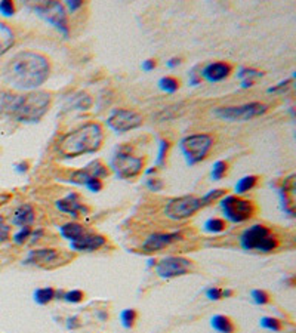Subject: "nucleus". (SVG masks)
Listing matches in <instances>:
<instances>
[{
	"instance_id": "22",
	"label": "nucleus",
	"mask_w": 296,
	"mask_h": 333,
	"mask_svg": "<svg viewBox=\"0 0 296 333\" xmlns=\"http://www.w3.org/2000/svg\"><path fill=\"white\" fill-rule=\"evenodd\" d=\"M211 326L213 328V331H216L218 333L236 332V325L233 323V320L227 316H222V314H218V316L212 317Z\"/></svg>"
},
{
	"instance_id": "17",
	"label": "nucleus",
	"mask_w": 296,
	"mask_h": 333,
	"mask_svg": "<svg viewBox=\"0 0 296 333\" xmlns=\"http://www.w3.org/2000/svg\"><path fill=\"white\" fill-rule=\"evenodd\" d=\"M233 71V67L227 62H211L200 71V77L208 80L209 83H218L225 80Z\"/></svg>"
},
{
	"instance_id": "11",
	"label": "nucleus",
	"mask_w": 296,
	"mask_h": 333,
	"mask_svg": "<svg viewBox=\"0 0 296 333\" xmlns=\"http://www.w3.org/2000/svg\"><path fill=\"white\" fill-rule=\"evenodd\" d=\"M202 197L196 196H182L172 199L165 206V215L172 221H182L187 218H191L194 213H197L200 209H203Z\"/></svg>"
},
{
	"instance_id": "28",
	"label": "nucleus",
	"mask_w": 296,
	"mask_h": 333,
	"mask_svg": "<svg viewBox=\"0 0 296 333\" xmlns=\"http://www.w3.org/2000/svg\"><path fill=\"white\" fill-rule=\"evenodd\" d=\"M136 319H138V313L133 308L123 310L122 314H120V320H122V325H123L125 329H132L135 326Z\"/></svg>"
},
{
	"instance_id": "35",
	"label": "nucleus",
	"mask_w": 296,
	"mask_h": 333,
	"mask_svg": "<svg viewBox=\"0 0 296 333\" xmlns=\"http://www.w3.org/2000/svg\"><path fill=\"white\" fill-rule=\"evenodd\" d=\"M65 302H70V304H79L85 299V293L79 289H73V291H68L64 293V298H62Z\"/></svg>"
},
{
	"instance_id": "48",
	"label": "nucleus",
	"mask_w": 296,
	"mask_h": 333,
	"mask_svg": "<svg viewBox=\"0 0 296 333\" xmlns=\"http://www.w3.org/2000/svg\"><path fill=\"white\" fill-rule=\"evenodd\" d=\"M28 162H19L18 165H15V172H18V173H25L27 170H28Z\"/></svg>"
},
{
	"instance_id": "47",
	"label": "nucleus",
	"mask_w": 296,
	"mask_h": 333,
	"mask_svg": "<svg viewBox=\"0 0 296 333\" xmlns=\"http://www.w3.org/2000/svg\"><path fill=\"white\" fill-rule=\"evenodd\" d=\"M200 79H202L200 74H197V73H196V68H194V70L190 73V84H191V86H197V84L200 83Z\"/></svg>"
},
{
	"instance_id": "43",
	"label": "nucleus",
	"mask_w": 296,
	"mask_h": 333,
	"mask_svg": "<svg viewBox=\"0 0 296 333\" xmlns=\"http://www.w3.org/2000/svg\"><path fill=\"white\" fill-rule=\"evenodd\" d=\"M206 296L211 301H221L222 299V289H219V288H209L206 291Z\"/></svg>"
},
{
	"instance_id": "52",
	"label": "nucleus",
	"mask_w": 296,
	"mask_h": 333,
	"mask_svg": "<svg viewBox=\"0 0 296 333\" xmlns=\"http://www.w3.org/2000/svg\"><path fill=\"white\" fill-rule=\"evenodd\" d=\"M98 317H99L102 322H105V320H108V313H99Z\"/></svg>"
},
{
	"instance_id": "26",
	"label": "nucleus",
	"mask_w": 296,
	"mask_h": 333,
	"mask_svg": "<svg viewBox=\"0 0 296 333\" xmlns=\"http://www.w3.org/2000/svg\"><path fill=\"white\" fill-rule=\"evenodd\" d=\"M33 296H34V301L39 305H46V304H49L50 301L55 299V289L53 288H40V289L34 291Z\"/></svg>"
},
{
	"instance_id": "45",
	"label": "nucleus",
	"mask_w": 296,
	"mask_h": 333,
	"mask_svg": "<svg viewBox=\"0 0 296 333\" xmlns=\"http://www.w3.org/2000/svg\"><path fill=\"white\" fill-rule=\"evenodd\" d=\"M65 4L70 9V12H76V10H79L83 6V1H80V0H67Z\"/></svg>"
},
{
	"instance_id": "13",
	"label": "nucleus",
	"mask_w": 296,
	"mask_h": 333,
	"mask_svg": "<svg viewBox=\"0 0 296 333\" xmlns=\"http://www.w3.org/2000/svg\"><path fill=\"white\" fill-rule=\"evenodd\" d=\"M141 125H142V117L138 113L125 108L114 110L107 119V126L117 133H125L129 130L138 129Z\"/></svg>"
},
{
	"instance_id": "30",
	"label": "nucleus",
	"mask_w": 296,
	"mask_h": 333,
	"mask_svg": "<svg viewBox=\"0 0 296 333\" xmlns=\"http://www.w3.org/2000/svg\"><path fill=\"white\" fill-rule=\"evenodd\" d=\"M227 194V190L224 188H218V190H212L209 193H206L203 197H202V203L203 206H209L211 203L216 202V200H221L224 196Z\"/></svg>"
},
{
	"instance_id": "50",
	"label": "nucleus",
	"mask_w": 296,
	"mask_h": 333,
	"mask_svg": "<svg viewBox=\"0 0 296 333\" xmlns=\"http://www.w3.org/2000/svg\"><path fill=\"white\" fill-rule=\"evenodd\" d=\"M181 64V59L179 58H170L169 61L166 62V65L169 67V68H175V67H178Z\"/></svg>"
},
{
	"instance_id": "14",
	"label": "nucleus",
	"mask_w": 296,
	"mask_h": 333,
	"mask_svg": "<svg viewBox=\"0 0 296 333\" xmlns=\"http://www.w3.org/2000/svg\"><path fill=\"white\" fill-rule=\"evenodd\" d=\"M108 175H110L108 167L101 160H93L82 169L73 170L67 181L76 185H86L90 179H102V178H107Z\"/></svg>"
},
{
	"instance_id": "32",
	"label": "nucleus",
	"mask_w": 296,
	"mask_h": 333,
	"mask_svg": "<svg viewBox=\"0 0 296 333\" xmlns=\"http://www.w3.org/2000/svg\"><path fill=\"white\" fill-rule=\"evenodd\" d=\"M264 73L259 71V70H255V68H248V67H242L237 73V77L242 79V80H254L255 79H259L262 77Z\"/></svg>"
},
{
	"instance_id": "25",
	"label": "nucleus",
	"mask_w": 296,
	"mask_h": 333,
	"mask_svg": "<svg viewBox=\"0 0 296 333\" xmlns=\"http://www.w3.org/2000/svg\"><path fill=\"white\" fill-rule=\"evenodd\" d=\"M70 107L73 110H80V111H86L92 107V98L86 93H79L76 96L71 98L70 101Z\"/></svg>"
},
{
	"instance_id": "21",
	"label": "nucleus",
	"mask_w": 296,
	"mask_h": 333,
	"mask_svg": "<svg viewBox=\"0 0 296 333\" xmlns=\"http://www.w3.org/2000/svg\"><path fill=\"white\" fill-rule=\"evenodd\" d=\"M86 233L87 231L83 228V225H80L77 222H67V224L59 227V234L62 236V239L68 240L70 243L77 242L80 237L85 236Z\"/></svg>"
},
{
	"instance_id": "8",
	"label": "nucleus",
	"mask_w": 296,
	"mask_h": 333,
	"mask_svg": "<svg viewBox=\"0 0 296 333\" xmlns=\"http://www.w3.org/2000/svg\"><path fill=\"white\" fill-rule=\"evenodd\" d=\"M130 147H120L111 157L110 166L120 179H133L141 175L144 159L133 156Z\"/></svg>"
},
{
	"instance_id": "39",
	"label": "nucleus",
	"mask_w": 296,
	"mask_h": 333,
	"mask_svg": "<svg viewBox=\"0 0 296 333\" xmlns=\"http://www.w3.org/2000/svg\"><path fill=\"white\" fill-rule=\"evenodd\" d=\"M0 13L3 16H12L15 13V4L9 0H1L0 1Z\"/></svg>"
},
{
	"instance_id": "36",
	"label": "nucleus",
	"mask_w": 296,
	"mask_h": 333,
	"mask_svg": "<svg viewBox=\"0 0 296 333\" xmlns=\"http://www.w3.org/2000/svg\"><path fill=\"white\" fill-rule=\"evenodd\" d=\"M252 298H254L255 304H258V305H267L271 301L270 293L267 291H264V289H255L252 292Z\"/></svg>"
},
{
	"instance_id": "18",
	"label": "nucleus",
	"mask_w": 296,
	"mask_h": 333,
	"mask_svg": "<svg viewBox=\"0 0 296 333\" xmlns=\"http://www.w3.org/2000/svg\"><path fill=\"white\" fill-rule=\"evenodd\" d=\"M107 243V239L102 234L96 233H86L77 242L70 243V248L74 252H95L101 249Z\"/></svg>"
},
{
	"instance_id": "9",
	"label": "nucleus",
	"mask_w": 296,
	"mask_h": 333,
	"mask_svg": "<svg viewBox=\"0 0 296 333\" xmlns=\"http://www.w3.org/2000/svg\"><path fill=\"white\" fill-rule=\"evenodd\" d=\"M221 209L225 218L234 224H242L252 219L256 213V206L252 200L242 199L239 196H225L221 199Z\"/></svg>"
},
{
	"instance_id": "3",
	"label": "nucleus",
	"mask_w": 296,
	"mask_h": 333,
	"mask_svg": "<svg viewBox=\"0 0 296 333\" xmlns=\"http://www.w3.org/2000/svg\"><path fill=\"white\" fill-rule=\"evenodd\" d=\"M104 142V129L96 122H89L62 135L56 141V151L64 159H74L96 153Z\"/></svg>"
},
{
	"instance_id": "49",
	"label": "nucleus",
	"mask_w": 296,
	"mask_h": 333,
	"mask_svg": "<svg viewBox=\"0 0 296 333\" xmlns=\"http://www.w3.org/2000/svg\"><path fill=\"white\" fill-rule=\"evenodd\" d=\"M43 234H44V231H43L42 228H37L36 231H31V236H30V237L33 239V242H37Z\"/></svg>"
},
{
	"instance_id": "29",
	"label": "nucleus",
	"mask_w": 296,
	"mask_h": 333,
	"mask_svg": "<svg viewBox=\"0 0 296 333\" xmlns=\"http://www.w3.org/2000/svg\"><path fill=\"white\" fill-rule=\"evenodd\" d=\"M261 326L267 331H273V332H282L283 331V323L276 319V317H264L261 319Z\"/></svg>"
},
{
	"instance_id": "54",
	"label": "nucleus",
	"mask_w": 296,
	"mask_h": 333,
	"mask_svg": "<svg viewBox=\"0 0 296 333\" xmlns=\"http://www.w3.org/2000/svg\"><path fill=\"white\" fill-rule=\"evenodd\" d=\"M153 265H156V261H154V259H150V261H148V267H153Z\"/></svg>"
},
{
	"instance_id": "53",
	"label": "nucleus",
	"mask_w": 296,
	"mask_h": 333,
	"mask_svg": "<svg viewBox=\"0 0 296 333\" xmlns=\"http://www.w3.org/2000/svg\"><path fill=\"white\" fill-rule=\"evenodd\" d=\"M156 170H157L156 167H151V169H147L145 173H147V175H153V173H156Z\"/></svg>"
},
{
	"instance_id": "19",
	"label": "nucleus",
	"mask_w": 296,
	"mask_h": 333,
	"mask_svg": "<svg viewBox=\"0 0 296 333\" xmlns=\"http://www.w3.org/2000/svg\"><path fill=\"white\" fill-rule=\"evenodd\" d=\"M295 175H291L289 178L285 179V182L282 184L280 188V197H282V203H283V210L286 213H289L291 216H295V196L296 184H295Z\"/></svg>"
},
{
	"instance_id": "27",
	"label": "nucleus",
	"mask_w": 296,
	"mask_h": 333,
	"mask_svg": "<svg viewBox=\"0 0 296 333\" xmlns=\"http://www.w3.org/2000/svg\"><path fill=\"white\" fill-rule=\"evenodd\" d=\"M205 230L212 234H218L227 230V222L222 218H211L205 222Z\"/></svg>"
},
{
	"instance_id": "46",
	"label": "nucleus",
	"mask_w": 296,
	"mask_h": 333,
	"mask_svg": "<svg viewBox=\"0 0 296 333\" xmlns=\"http://www.w3.org/2000/svg\"><path fill=\"white\" fill-rule=\"evenodd\" d=\"M156 67H157L156 59H145V61L142 62V70H144V71H153Z\"/></svg>"
},
{
	"instance_id": "6",
	"label": "nucleus",
	"mask_w": 296,
	"mask_h": 333,
	"mask_svg": "<svg viewBox=\"0 0 296 333\" xmlns=\"http://www.w3.org/2000/svg\"><path fill=\"white\" fill-rule=\"evenodd\" d=\"M28 6L40 16L46 22L53 25L64 37H68L70 27H68V18L65 7L55 0H42V1H33L28 3Z\"/></svg>"
},
{
	"instance_id": "7",
	"label": "nucleus",
	"mask_w": 296,
	"mask_h": 333,
	"mask_svg": "<svg viewBox=\"0 0 296 333\" xmlns=\"http://www.w3.org/2000/svg\"><path fill=\"white\" fill-rule=\"evenodd\" d=\"M181 151L185 157L187 165L194 166L205 160L213 147V138L208 133H194L181 139Z\"/></svg>"
},
{
	"instance_id": "10",
	"label": "nucleus",
	"mask_w": 296,
	"mask_h": 333,
	"mask_svg": "<svg viewBox=\"0 0 296 333\" xmlns=\"http://www.w3.org/2000/svg\"><path fill=\"white\" fill-rule=\"evenodd\" d=\"M268 111V107L261 102H249L234 107H218L213 110V114L227 122H246L254 117L262 116Z\"/></svg>"
},
{
	"instance_id": "37",
	"label": "nucleus",
	"mask_w": 296,
	"mask_h": 333,
	"mask_svg": "<svg viewBox=\"0 0 296 333\" xmlns=\"http://www.w3.org/2000/svg\"><path fill=\"white\" fill-rule=\"evenodd\" d=\"M31 231H33L31 227H24V228H21V230L13 236V243H15V245H24V243L27 242V239H30Z\"/></svg>"
},
{
	"instance_id": "1",
	"label": "nucleus",
	"mask_w": 296,
	"mask_h": 333,
	"mask_svg": "<svg viewBox=\"0 0 296 333\" xmlns=\"http://www.w3.org/2000/svg\"><path fill=\"white\" fill-rule=\"evenodd\" d=\"M50 73L47 58L31 50H24L13 55L3 68V77L16 89L31 90L42 86Z\"/></svg>"
},
{
	"instance_id": "20",
	"label": "nucleus",
	"mask_w": 296,
	"mask_h": 333,
	"mask_svg": "<svg viewBox=\"0 0 296 333\" xmlns=\"http://www.w3.org/2000/svg\"><path fill=\"white\" fill-rule=\"evenodd\" d=\"M36 216H34V208L28 203H24L21 206L15 209L13 215H12V224L16 227H31L34 222Z\"/></svg>"
},
{
	"instance_id": "34",
	"label": "nucleus",
	"mask_w": 296,
	"mask_h": 333,
	"mask_svg": "<svg viewBox=\"0 0 296 333\" xmlns=\"http://www.w3.org/2000/svg\"><path fill=\"white\" fill-rule=\"evenodd\" d=\"M227 170H228V165H227V162H222V160H219V162H216L213 167H212V179L213 181H219V179H222L225 175H227Z\"/></svg>"
},
{
	"instance_id": "44",
	"label": "nucleus",
	"mask_w": 296,
	"mask_h": 333,
	"mask_svg": "<svg viewBox=\"0 0 296 333\" xmlns=\"http://www.w3.org/2000/svg\"><path fill=\"white\" fill-rule=\"evenodd\" d=\"M292 83V79H286V80H283V82H280V83L277 84V86H274V87H270L268 89V92L271 93V92H280V90H286L288 87H289V84Z\"/></svg>"
},
{
	"instance_id": "24",
	"label": "nucleus",
	"mask_w": 296,
	"mask_h": 333,
	"mask_svg": "<svg viewBox=\"0 0 296 333\" xmlns=\"http://www.w3.org/2000/svg\"><path fill=\"white\" fill-rule=\"evenodd\" d=\"M259 178L256 175H249V176H245L242 178L237 184H236V193L237 194H245V193H249L251 190H254L258 184Z\"/></svg>"
},
{
	"instance_id": "38",
	"label": "nucleus",
	"mask_w": 296,
	"mask_h": 333,
	"mask_svg": "<svg viewBox=\"0 0 296 333\" xmlns=\"http://www.w3.org/2000/svg\"><path fill=\"white\" fill-rule=\"evenodd\" d=\"M145 185H147V188H148L150 191H154V193L162 191V190H163V187H165L163 181H162V179H159V178H148V179H147V182H145Z\"/></svg>"
},
{
	"instance_id": "40",
	"label": "nucleus",
	"mask_w": 296,
	"mask_h": 333,
	"mask_svg": "<svg viewBox=\"0 0 296 333\" xmlns=\"http://www.w3.org/2000/svg\"><path fill=\"white\" fill-rule=\"evenodd\" d=\"M85 187L92 193H99L104 188V184H102V179H90Z\"/></svg>"
},
{
	"instance_id": "33",
	"label": "nucleus",
	"mask_w": 296,
	"mask_h": 333,
	"mask_svg": "<svg viewBox=\"0 0 296 333\" xmlns=\"http://www.w3.org/2000/svg\"><path fill=\"white\" fill-rule=\"evenodd\" d=\"M170 142L168 139H160L159 142V156H157V166H165L166 163V157L169 153Z\"/></svg>"
},
{
	"instance_id": "42",
	"label": "nucleus",
	"mask_w": 296,
	"mask_h": 333,
	"mask_svg": "<svg viewBox=\"0 0 296 333\" xmlns=\"http://www.w3.org/2000/svg\"><path fill=\"white\" fill-rule=\"evenodd\" d=\"M9 234H10V228L4 224L3 218L0 216V243L6 242L9 239Z\"/></svg>"
},
{
	"instance_id": "12",
	"label": "nucleus",
	"mask_w": 296,
	"mask_h": 333,
	"mask_svg": "<svg viewBox=\"0 0 296 333\" xmlns=\"http://www.w3.org/2000/svg\"><path fill=\"white\" fill-rule=\"evenodd\" d=\"M193 262L182 256H166L156 265V273L162 279H175L190 273Z\"/></svg>"
},
{
	"instance_id": "5",
	"label": "nucleus",
	"mask_w": 296,
	"mask_h": 333,
	"mask_svg": "<svg viewBox=\"0 0 296 333\" xmlns=\"http://www.w3.org/2000/svg\"><path fill=\"white\" fill-rule=\"evenodd\" d=\"M74 259V253L71 250H61L46 248V249L30 250L27 258L24 259L25 265H33L42 270H55L70 264Z\"/></svg>"
},
{
	"instance_id": "16",
	"label": "nucleus",
	"mask_w": 296,
	"mask_h": 333,
	"mask_svg": "<svg viewBox=\"0 0 296 333\" xmlns=\"http://www.w3.org/2000/svg\"><path fill=\"white\" fill-rule=\"evenodd\" d=\"M55 206L58 210L68 213L74 218H77L79 215H87L90 212V209L87 208L85 203H82L80 196L77 193H71V194L65 196L64 199H59L55 203Z\"/></svg>"
},
{
	"instance_id": "51",
	"label": "nucleus",
	"mask_w": 296,
	"mask_h": 333,
	"mask_svg": "<svg viewBox=\"0 0 296 333\" xmlns=\"http://www.w3.org/2000/svg\"><path fill=\"white\" fill-rule=\"evenodd\" d=\"M234 295V291H231V289H222V299L224 298H231Z\"/></svg>"
},
{
	"instance_id": "41",
	"label": "nucleus",
	"mask_w": 296,
	"mask_h": 333,
	"mask_svg": "<svg viewBox=\"0 0 296 333\" xmlns=\"http://www.w3.org/2000/svg\"><path fill=\"white\" fill-rule=\"evenodd\" d=\"M67 329L68 331H76V329H80L82 328V322H80V317L77 316H71L67 319V323H65Z\"/></svg>"
},
{
	"instance_id": "23",
	"label": "nucleus",
	"mask_w": 296,
	"mask_h": 333,
	"mask_svg": "<svg viewBox=\"0 0 296 333\" xmlns=\"http://www.w3.org/2000/svg\"><path fill=\"white\" fill-rule=\"evenodd\" d=\"M15 43V34L6 24L0 22V55L6 53Z\"/></svg>"
},
{
	"instance_id": "15",
	"label": "nucleus",
	"mask_w": 296,
	"mask_h": 333,
	"mask_svg": "<svg viewBox=\"0 0 296 333\" xmlns=\"http://www.w3.org/2000/svg\"><path fill=\"white\" fill-rule=\"evenodd\" d=\"M181 240V233L179 231H172V233H154L151 234L141 246L142 252L145 253H154L160 250L169 248L175 242Z\"/></svg>"
},
{
	"instance_id": "4",
	"label": "nucleus",
	"mask_w": 296,
	"mask_h": 333,
	"mask_svg": "<svg viewBox=\"0 0 296 333\" xmlns=\"http://www.w3.org/2000/svg\"><path fill=\"white\" fill-rule=\"evenodd\" d=\"M240 245L245 250H256L262 253H270L279 248V239L271 233V230L262 224H255L245 230L240 237Z\"/></svg>"
},
{
	"instance_id": "2",
	"label": "nucleus",
	"mask_w": 296,
	"mask_h": 333,
	"mask_svg": "<svg viewBox=\"0 0 296 333\" xmlns=\"http://www.w3.org/2000/svg\"><path fill=\"white\" fill-rule=\"evenodd\" d=\"M50 102V95L42 90L25 95L0 90V117H9L21 123H37L47 113Z\"/></svg>"
},
{
	"instance_id": "31",
	"label": "nucleus",
	"mask_w": 296,
	"mask_h": 333,
	"mask_svg": "<svg viewBox=\"0 0 296 333\" xmlns=\"http://www.w3.org/2000/svg\"><path fill=\"white\" fill-rule=\"evenodd\" d=\"M159 86H160L162 90H165V92H168V93H173V92L178 90L179 82H178L175 77H172V76H166V77H162V79L159 80Z\"/></svg>"
}]
</instances>
